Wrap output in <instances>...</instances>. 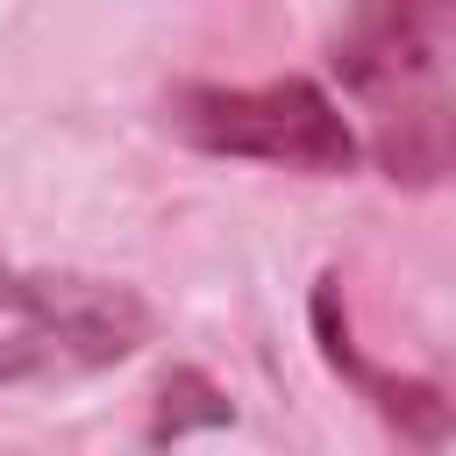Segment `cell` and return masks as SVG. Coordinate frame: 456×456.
<instances>
[{
    "instance_id": "5b68a950",
    "label": "cell",
    "mask_w": 456,
    "mask_h": 456,
    "mask_svg": "<svg viewBox=\"0 0 456 456\" xmlns=\"http://www.w3.org/2000/svg\"><path fill=\"white\" fill-rule=\"evenodd\" d=\"M235 420V406H228V392L207 378V370H192V363H178V370H164L157 378V406H150V442H178V435H192V428H228Z\"/></svg>"
},
{
    "instance_id": "7a4b0ae2",
    "label": "cell",
    "mask_w": 456,
    "mask_h": 456,
    "mask_svg": "<svg viewBox=\"0 0 456 456\" xmlns=\"http://www.w3.org/2000/svg\"><path fill=\"white\" fill-rule=\"evenodd\" d=\"M157 335L135 285L86 271H21L0 249V385H57L128 363Z\"/></svg>"
},
{
    "instance_id": "6da1fadb",
    "label": "cell",
    "mask_w": 456,
    "mask_h": 456,
    "mask_svg": "<svg viewBox=\"0 0 456 456\" xmlns=\"http://www.w3.org/2000/svg\"><path fill=\"white\" fill-rule=\"evenodd\" d=\"M449 43L456 0H356L328 43L335 86L370 121V157L392 185L449 178Z\"/></svg>"
},
{
    "instance_id": "277c9868",
    "label": "cell",
    "mask_w": 456,
    "mask_h": 456,
    "mask_svg": "<svg viewBox=\"0 0 456 456\" xmlns=\"http://www.w3.org/2000/svg\"><path fill=\"white\" fill-rule=\"evenodd\" d=\"M314 342H321V356H328V370L392 428V435H406V442H420V449H442L449 435H456V413H449V392L435 385V378H406V370H392V363H378V356H363V342H356V328H349V299H342V278L328 271L321 285H314Z\"/></svg>"
},
{
    "instance_id": "3957f363",
    "label": "cell",
    "mask_w": 456,
    "mask_h": 456,
    "mask_svg": "<svg viewBox=\"0 0 456 456\" xmlns=\"http://www.w3.org/2000/svg\"><path fill=\"white\" fill-rule=\"evenodd\" d=\"M164 128L200 150V157H242V164H278L299 178H349L363 142L342 121V107L285 71L264 86H214V78H178L164 93Z\"/></svg>"
}]
</instances>
